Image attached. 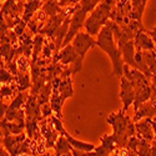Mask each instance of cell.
<instances>
[{
	"mask_svg": "<svg viewBox=\"0 0 156 156\" xmlns=\"http://www.w3.org/2000/svg\"><path fill=\"white\" fill-rule=\"evenodd\" d=\"M0 60H2V58H0Z\"/></svg>",
	"mask_w": 156,
	"mask_h": 156,
	"instance_id": "obj_32",
	"label": "cell"
},
{
	"mask_svg": "<svg viewBox=\"0 0 156 156\" xmlns=\"http://www.w3.org/2000/svg\"><path fill=\"white\" fill-rule=\"evenodd\" d=\"M154 75H156V70H155V73H154Z\"/></svg>",
	"mask_w": 156,
	"mask_h": 156,
	"instance_id": "obj_31",
	"label": "cell"
},
{
	"mask_svg": "<svg viewBox=\"0 0 156 156\" xmlns=\"http://www.w3.org/2000/svg\"><path fill=\"white\" fill-rule=\"evenodd\" d=\"M41 9L46 12V15L49 18H51V16L59 14L62 8L59 5V3L56 2V0H48L46 3H44V5L41 6Z\"/></svg>",
	"mask_w": 156,
	"mask_h": 156,
	"instance_id": "obj_18",
	"label": "cell"
},
{
	"mask_svg": "<svg viewBox=\"0 0 156 156\" xmlns=\"http://www.w3.org/2000/svg\"><path fill=\"white\" fill-rule=\"evenodd\" d=\"M40 110H41V116L43 118H50L51 112H53V109H51V105L49 102L43 104V105L40 106Z\"/></svg>",
	"mask_w": 156,
	"mask_h": 156,
	"instance_id": "obj_22",
	"label": "cell"
},
{
	"mask_svg": "<svg viewBox=\"0 0 156 156\" xmlns=\"http://www.w3.org/2000/svg\"><path fill=\"white\" fill-rule=\"evenodd\" d=\"M146 33L154 39V40H156V27H155L152 30H146Z\"/></svg>",
	"mask_w": 156,
	"mask_h": 156,
	"instance_id": "obj_27",
	"label": "cell"
},
{
	"mask_svg": "<svg viewBox=\"0 0 156 156\" xmlns=\"http://www.w3.org/2000/svg\"><path fill=\"white\" fill-rule=\"evenodd\" d=\"M135 131H136V136L139 139H144L147 141H154L155 140V135H154V130H152V125H151V119H142L140 121L135 122Z\"/></svg>",
	"mask_w": 156,
	"mask_h": 156,
	"instance_id": "obj_10",
	"label": "cell"
},
{
	"mask_svg": "<svg viewBox=\"0 0 156 156\" xmlns=\"http://www.w3.org/2000/svg\"><path fill=\"white\" fill-rule=\"evenodd\" d=\"M142 58H144V61L147 65V68L150 69L151 74H154L156 70V51L155 50L142 51Z\"/></svg>",
	"mask_w": 156,
	"mask_h": 156,
	"instance_id": "obj_19",
	"label": "cell"
},
{
	"mask_svg": "<svg viewBox=\"0 0 156 156\" xmlns=\"http://www.w3.org/2000/svg\"><path fill=\"white\" fill-rule=\"evenodd\" d=\"M150 83H151V85H152V86H155V87H156V75H154V74H152V75L150 76Z\"/></svg>",
	"mask_w": 156,
	"mask_h": 156,
	"instance_id": "obj_29",
	"label": "cell"
},
{
	"mask_svg": "<svg viewBox=\"0 0 156 156\" xmlns=\"http://www.w3.org/2000/svg\"><path fill=\"white\" fill-rule=\"evenodd\" d=\"M8 106L4 102V100L0 98V120H3L5 118V114H6V110H8Z\"/></svg>",
	"mask_w": 156,
	"mask_h": 156,
	"instance_id": "obj_23",
	"label": "cell"
},
{
	"mask_svg": "<svg viewBox=\"0 0 156 156\" xmlns=\"http://www.w3.org/2000/svg\"><path fill=\"white\" fill-rule=\"evenodd\" d=\"M150 100L156 105V87L151 85V96H150Z\"/></svg>",
	"mask_w": 156,
	"mask_h": 156,
	"instance_id": "obj_25",
	"label": "cell"
},
{
	"mask_svg": "<svg viewBox=\"0 0 156 156\" xmlns=\"http://www.w3.org/2000/svg\"><path fill=\"white\" fill-rule=\"evenodd\" d=\"M71 45L73 48L75 49V51L79 56L84 60L87 50L93 46H96V40H94V37L91 35H89L87 33H84V31H79L73 39L71 41Z\"/></svg>",
	"mask_w": 156,
	"mask_h": 156,
	"instance_id": "obj_5",
	"label": "cell"
},
{
	"mask_svg": "<svg viewBox=\"0 0 156 156\" xmlns=\"http://www.w3.org/2000/svg\"><path fill=\"white\" fill-rule=\"evenodd\" d=\"M120 99L122 101V109L126 111L135 101V89L125 76H121V90H120Z\"/></svg>",
	"mask_w": 156,
	"mask_h": 156,
	"instance_id": "obj_7",
	"label": "cell"
},
{
	"mask_svg": "<svg viewBox=\"0 0 156 156\" xmlns=\"http://www.w3.org/2000/svg\"><path fill=\"white\" fill-rule=\"evenodd\" d=\"M62 104H64V100L60 98V95L58 94V91L53 90V94L50 96V105H51V109L55 112V115L58 116L59 119H61V108H62Z\"/></svg>",
	"mask_w": 156,
	"mask_h": 156,
	"instance_id": "obj_17",
	"label": "cell"
},
{
	"mask_svg": "<svg viewBox=\"0 0 156 156\" xmlns=\"http://www.w3.org/2000/svg\"><path fill=\"white\" fill-rule=\"evenodd\" d=\"M96 46L101 48L110 56L111 62H112V75H118L121 77L122 76V68H124V60H122V55H121V51H120L119 46L115 45V39H114L112 28H111L110 21L98 34Z\"/></svg>",
	"mask_w": 156,
	"mask_h": 156,
	"instance_id": "obj_1",
	"label": "cell"
},
{
	"mask_svg": "<svg viewBox=\"0 0 156 156\" xmlns=\"http://www.w3.org/2000/svg\"><path fill=\"white\" fill-rule=\"evenodd\" d=\"M54 150H55V156H62V155H66V154H70L71 150H73V146L70 145V142L68 141V139L65 137L64 135H60L55 142V146H54Z\"/></svg>",
	"mask_w": 156,
	"mask_h": 156,
	"instance_id": "obj_14",
	"label": "cell"
},
{
	"mask_svg": "<svg viewBox=\"0 0 156 156\" xmlns=\"http://www.w3.org/2000/svg\"><path fill=\"white\" fill-rule=\"evenodd\" d=\"M115 4L116 0H101L98 4V6L91 11V14L85 20L84 24V28L89 35H98L100 30L109 23Z\"/></svg>",
	"mask_w": 156,
	"mask_h": 156,
	"instance_id": "obj_2",
	"label": "cell"
},
{
	"mask_svg": "<svg viewBox=\"0 0 156 156\" xmlns=\"http://www.w3.org/2000/svg\"><path fill=\"white\" fill-rule=\"evenodd\" d=\"M8 24H6V21L4 20V18H2L0 16V35L2 34H4V33H6L8 31Z\"/></svg>",
	"mask_w": 156,
	"mask_h": 156,
	"instance_id": "obj_24",
	"label": "cell"
},
{
	"mask_svg": "<svg viewBox=\"0 0 156 156\" xmlns=\"http://www.w3.org/2000/svg\"><path fill=\"white\" fill-rule=\"evenodd\" d=\"M9 83H14V75L4 69L3 61L0 60V84H9Z\"/></svg>",
	"mask_w": 156,
	"mask_h": 156,
	"instance_id": "obj_21",
	"label": "cell"
},
{
	"mask_svg": "<svg viewBox=\"0 0 156 156\" xmlns=\"http://www.w3.org/2000/svg\"><path fill=\"white\" fill-rule=\"evenodd\" d=\"M134 43H135V48L136 50H155L156 49V45H155V41L154 39L145 31L142 30H139L134 37Z\"/></svg>",
	"mask_w": 156,
	"mask_h": 156,
	"instance_id": "obj_12",
	"label": "cell"
},
{
	"mask_svg": "<svg viewBox=\"0 0 156 156\" xmlns=\"http://www.w3.org/2000/svg\"><path fill=\"white\" fill-rule=\"evenodd\" d=\"M20 91L18 90V86L15 83H9V84H2L0 85V98L3 100L5 99H14Z\"/></svg>",
	"mask_w": 156,
	"mask_h": 156,
	"instance_id": "obj_15",
	"label": "cell"
},
{
	"mask_svg": "<svg viewBox=\"0 0 156 156\" xmlns=\"http://www.w3.org/2000/svg\"><path fill=\"white\" fill-rule=\"evenodd\" d=\"M40 133H41L43 137L46 141L48 149L54 147L55 142H56V139L59 137V133L56 131V129L54 127V125L51 124L50 119L48 121H41V124H40Z\"/></svg>",
	"mask_w": 156,
	"mask_h": 156,
	"instance_id": "obj_11",
	"label": "cell"
},
{
	"mask_svg": "<svg viewBox=\"0 0 156 156\" xmlns=\"http://www.w3.org/2000/svg\"><path fill=\"white\" fill-rule=\"evenodd\" d=\"M27 139V135L24 133L19 134V135H4L2 142L4 147L6 149V151L11 155V156H18L20 155V150H21V145L23 142Z\"/></svg>",
	"mask_w": 156,
	"mask_h": 156,
	"instance_id": "obj_6",
	"label": "cell"
},
{
	"mask_svg": "<svg viewBox=\"0 0 156 156\" xmlns=\"http://www.w3.org/2000/svg\"><path fill=\"white\" fill-rule=\"evenodd\" d=\"M150 156H156V140H154L151 142V151H150Z\"/></svg>",
	"mask_w": 156,
	"mask_h": 156,
	"instance_id": "obj_26",
	"label": "cell"
},
{
	"mask_svg": "<svg viewBox=\"0 0 156 156\" xmlns=\"http://www.w3.org/2000/svg\"><path fill=\"white\" fill-rule=\"evenodd\" d=\"M14 83L16 84L18 86V90L20 93H23L24 90H27L31 86V80H30V76L27 74V73H18L15 76H14Z\"/></svg>",
	"mask_w": 156,
	"mask_h": 156,
	"instance_id": "obj_16",
	"label": "cell"
},
{
	"mask_svg": "<svg viewBox=\"0 0 156 156\" xmlns=\"http://www.w3.org/2000/svg\"><path fill=\"white\" fill-rule=\"evenodd\" d=\"M0 10H2V4H0Z\"/></svg>",
	"mask_w": 156,
	"mask_h": 156,
	"instance_id": "obj_30",
	"label": "cell"
},
{
	"mask_svg": "<svg viewBox=\"0 0 156 156\" xmlns=\"http://www.w3.org/2000/svg\"><path fill=\"white\" fill-rule=\"evenodd\" d=\"M106 121L111 125V127L114 130V134L118 135V136L130 139L136 134L135 122L131 121V119L126 115V111H124V110H120L118 112H111L108 116Z\"/></svg>",
	"mask_w": 156,
	"mask_h": 156,
	"instance_id": "obj_3",
	"label": "cell"
},
{
	"mask_svg": "<svg viewBox=\"0 0 156 156\" xmlns=\"http://www.w3.org/2000/svg\"><path fill=\"white\" fill-rule=\"evenodd\" d=\"M156 118V105L149 99L146 102L141 104V105L135 110V115L133 121H140L142 119H155Z\"/></svg>",
	"mask_w": 156,
	"mask_h": 156,
	"instance_id": "obj_9",
	"label": "cell"
},
{
	"mask_svg": "<svg viewBox=\"0 0 156 156\" xmlns=\"http://www.w3.org/2000/svg\"><path fill=\"white\" fill-rule=\"evenodd\" d=\"M151 125H152L154 135H155V140H156V120H155V119H151Z\"/></svg>",
	"mask_w": 156,
	"mask_h": 156,
	"instance_id": "obj_28",
	"label": "cell"
},
{
	"mask_svg": "<svg viewBox=\"0 0 156 156\" xmlns=\"http://www.w3.org/2000/svg\"><path fill=\"white\" fill-rule=\"evenodd\" d=\"M119 44V49L121 51V55H122V60L125 64H127L131 68H136V64H135V43H134V39L131 40H127V41H120Z\"/></svg>",
	"mask_w": 156,
	"mask_h": 156,
	"instance_id": "obj_8",
	"label": "cell"
},
{
	"mask_svg": "<svg viewBox=\"0 0 156 156\" xmlns=\"http://www.w3.org/2000/svg\"><path fill=\"white\" fill-rule=\"evenodd\" d=\"M152 142V141H151ZM151 142L144 139L139 140V145H137V155L139 156H150V151H151Z\"/></svg>",
	"mask_w": 156,
	"mask_h": 156,
	"instance_id": "obj_20",
	"label": "cell"
},
{
	"mask_svg": "<svg viewBox=\"0 0 156 156\" xmlns=\"http://www.w3.org/2000/svg\"><path fill=\"white\" fill-rule=\"evenodd\" d=\"M62 65H71L70 70L74 73H79L83 68V59L79 56V54L75 51L71 44H68L66 46H62V50L55 56Z\"/></svg>",
	"mask_w": 156,
	"mask_h": 156,
	"instance_id": "obj_4",
	"label": "cell"
},
{
	"mask_svg": "<svg viewBox=\"0 0 156 156\" xmlns=\"http://www.w3.org/2000/svg\"><path fill=\"white\" fill-rule=\"evenodd\" d=\"M48 20H49V16L46 15V12L43 9H40L31 18V20L28 23V27H29V29L34 34H39V33H40V30L44 28V25L46 24Z\"/></svg>",
	"mask_w": 156,
	"mask_h": 156,
	"instance_id": "obj_13",
	"label": "cell"
}]
</instances>
